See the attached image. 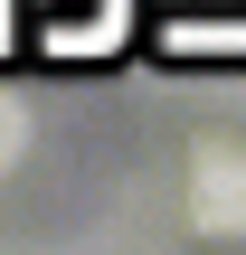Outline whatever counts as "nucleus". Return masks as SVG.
Returning <instances> with one entry per match:
<instances>
[{"label": "nucleus", "mask_w": 246, "mask_h": 255, "mask_svg": "<svg viewBox=\"0 0 246 255\" xmlns=\"http://www.w3.org/2000/svg\"><path fill=\"white\" fill-rule=\"evenodd\" d=\"M190 208H199V227H209V237L246 227V161L209 151V161H199V189H190Z\"/></svg>", "instance_id": "f257e3e1"}, {"label": "nucleus", "mask_w": 246, "mask_h": 255, "mask_svg": "<svg viewBox=\"0 0 246 255\" xmlns=\"http://www.w3.org/2000/svg\"><path fill=\"white\" fill-rule=\"evenodd\" d=\"M19 142H28V123H19V104H0V170L19 161Z\"/></svg>", "instance_id": "f03ea898"}]
</instances>
